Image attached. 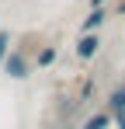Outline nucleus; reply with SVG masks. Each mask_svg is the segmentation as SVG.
I'll return each instance as SVG.
<instances>
[{
  "mask_svg": "<svg viewBox=\"0 0 125 129\" xmlns=\"http://www.w3.org/2000/svg\"><path fill=\"white\" fill-rule=\"evenodd\" d=\"M90 4H94V7H97V4H101V0H90Z\"/></svg>",
  "mask_w": 125,
  "mask_h": 129,
  "instance_id": "9",
  "label": "nucleus"
},
{
  "mask_svg": "<svg viewBox=\"0 0 125 129\" xmlns=\"http://www.w3.org/2000/svg\"><path fill=\"white\" fill-rule=\"evenodd\" d=\"M101 21H104V11H101V7H94V14L83 21V35H90V31H94V28H97Z\"/></svg>",
  "mask_w": 125,
  "mask_h": 129,
  "instance_id": "3",
  "label": "nucleus"
},
{
  "mask_svg": "<svg viewBox=\"0 0 125 129\" xmlns=\"http://www.w3.org/2000/svg\"><path fill=\"white\" fill-rule=\"evenodd\" d=\"M97 35H83L80 39V45H77V56H80V59H87V56H94V52H97Z\"/></svg>",
  "mask_w": 125,
  "mask_h": 129,
  "instance_id": "2",
  "label": "nucleus"
},
{
  "mask_svg": "<svg viewBox=\"0 0 125 129\" xmlns=\"http://www.w3.org/2000/svg\"><path fill=\"white\" fill-rule=\"evenodd\" d=\"M4 70H7V73H11V77H28V59H24V56H21V52H7V56H4Z\"/></svg>",
  "mask_w": 125,
  "mask_h": 129,
  "instance_id": "1",
  "label": "nucleus"
},
{
  "mask_svg": "<svg viewBox=\"0 0 125 129\" xmlns=\"http://www.w3.org/2000/svg\"><path fill=\"white\" fill-rule=\"evenodd\" d=\"M111 105L118 108V112H122V108H125V87H118V91L111 94Z\"/></svg>",
  "mask_w": 125,
  "mask_h": 129,
  "instance_id": "5",
  "label": "nucleus"
},
{
  "mask_svg": "<svg viewBox=\"0 0 125 129\" xmlns=\"http://www.w3.org/2000/svg\"><path fill=\"white\" fill-rule=\"evenodd\" d=\"M104 126H108V115H94L83 122V129H104Z\"/></svg>",
  "mask_w": 125,
  "mask_h": 129,
  "instance_id": "4",
  "label": "nucleus"
},
{
  "mask_svg": "<svg viewBox=\"0 0 125 129\" xmlns=\"http://www.w3.org/2000/svg\"><path fill=\"white\" fill-rule=\"evenodd\" d=\"M52 59H56V49H42L38 63H42V66H49V63H52Z\"/></svg>",
  "mask_w": 125,
  "mask_h": 129,
  "instance_id": "7",
  "label": "nucleus"
},
{
  "mask_svg": "<svg viewBox=\"0 0 125 129\" xmlns=\"http://www.w3.org/2000/svg\"><path fill=\"white\" fill-rule=\"evenodd\" d=\"M118 129H125V115H118Z\"/></svg>",
  "mask_w": 125,
  "mask_h": 129,
  "instance_id": "8",
  "label": "nucleus"
},
{
  "mask_svg": "<svg viewBox=\"0 0 125 129\" xmlns=\"http://www.w3.org/2000/svg\"><path fill=\"white\" fill-rule=\"evenodd\" d=\"M7 45H11V35L0 31V63H4V56H7Z\"/></svg>",
  "mask_w": 125,
  "mask_h": 129,
  "instance_id": "6",
  "label": "nucleus"
}]
</instances>
